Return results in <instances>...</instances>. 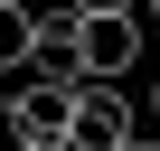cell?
I'll return each mask as SVG.
<instances>
[{"label": "cell", "instance_id": "1", "mask_svg": "<svg viewBox=\"0 0 160 151\" xmlns=\"http://www.w3.org/2000/svg\"><path fill=\"white\" fill-rule=\"evenodd\" d=\"M132 66H141V10H85L75 19V76L85 85H113Z\"/></svg>", "mask_w": 160, "mask_h": 151}, {"label": "cell", "instance_id": "2", "mask_svg": "<svg viewBox=\"0 0 160 151\" xmlns=\"http://www.w3.org/2000/svg\"><path fill=\"white\" fill-rule=\"evenodd\" d=\"M132 142H141V113H132L113 85H85V95H75V123H66L57 151H132Z\"/></svg>", "mask_w": 160, "mask_h": 151}, {"label": "cell", "instance_id": "3", "mask_svg": "<svg viewBox=\"0 0 160 151\" xmlns=\"http://www.w3.org/2000/svg\"><path fill=\"white\" fill-rule=\"evenodd\" d=\"M75 76H38V57H28V85H19V113H28V132H38V151H57L66 142V123H75Z\"/></svg>", "mask_w": 160, "mask_h": 151}, {"label": "cell", "instance_id": "4", "mask_svg": "<svg viewBox=\"0 0 160 151\" xmlns=\"http://www.w3.org/2000/svg\"><path fill=\"white\" fill-rule=\"evenodd\" d=\"M38 57V29L19 19V0H0V76H10V66H28Z\"/></svg>", "mask_w": 160, "mask_h": 151}, {"label": "cell", "instance_id": "5", "mask_svg": "<svg viewBox=\"0 0 160 151\" xmlns=\"http://www.w3.org/2000/svg\"><path fill=\"white\" fill-rule=\"evenodd\" d=\"M19 19H28V29H75L85 10H75V0H19Z\"/></svg>", "mask_w": 160, "mask_h": 151}, {"label": "cell", "instance_id": "6", "mask_svg": "<svg viewBox=\"0 0 160 151\" xmlns=\"http://www.w3.org/2000/svg\"><path fill=\"white\" fill-rule=\"evenodd\" d=\"M0 151H38V132H28V113H19V104H0Z\"/></svg>", "mask_w": 160, "mask_h": 151}, {"label": "cell", "instance_id": "7", "mask_svg": "<svg viewBox=\"0 0 160 151\" xmlns=\"http://www.w3.org/2000/svg\"><path fill=\"white\" fill-rule=\"evenodd\" d=\"M132 10H141V29H160V0H132Z\"/></svg>", "mask_w": 160, "mask_h": 151}, {"label": "cell", "instance_id": "8", "mask_svg": "<svg viewBox=\"0 0 160 151\" xmlns=\"http://www.w3.org/2000/svg\"><path fill=\"white\" fill-rule=\"evenodd\" d=\"M75 10H132V0H75Z\"/></svg>", "mask_w": 160, "mask_h": 151}, {"label": "cell", "instance_id": "9", "mask_svg": "<svg viewBox=\"0 0 160 151\" xmlns=\"http://www.w3.org/2000/svg\"><path fill=\"white\" fill-rule=\"evenodd\" d=\"M151 132H160V76H151Z\"/></svg>", "mask_w": 160, "mask_h": 151}]
</instances>
